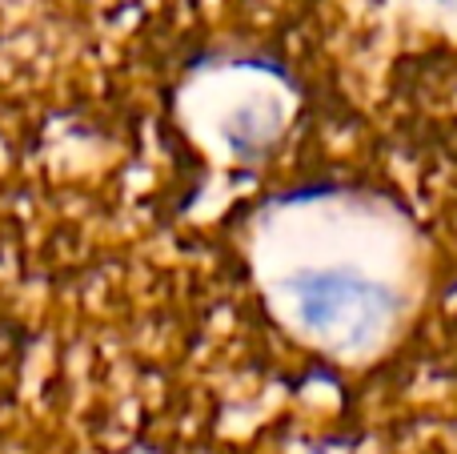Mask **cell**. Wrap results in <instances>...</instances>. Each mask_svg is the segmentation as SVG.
Returning <instances> with one entry per match:
<instances>
[{"label": "cell", "instance_id": "cell-1", "mask_svg": "<svg viewBox=\"0 0 457 454\" xmlns=\"http://www.w3.org/2000/svg\"><path fill=\"white\" fill-rule=\"evenodd\" d=\"M389 310V302L353 273H309L301 282V318L313 330H337V322H365Z\"/></svg>", "mask_w": 457, "mask_h": 454}]
</instances>
